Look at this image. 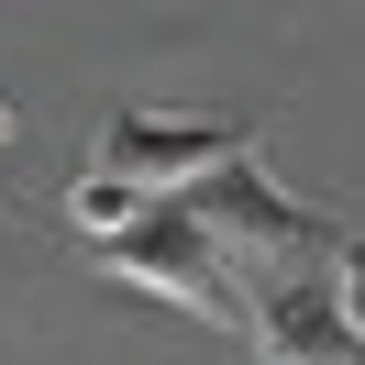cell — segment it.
Listing matches in <instances>:
<instances>
[{"label":"cell","instance_id":"cell-1","mask_svg":"<svg viewBox=\"0 0 365 365\" xmlns=\"http://www.w3.org/2000/svg\"><path fill=\"white\" fill-rule=\"evenodd\" d=\"M100 255H111V277H133L144 299H178V310H200V321H244V299H232V244L200 222V200H144Z\"/></svg>","mask_w":365,"mask_h":365},{"label":"cell","instance_id":"cell-2","mask_svg":"<svg viewBox=\"0 0 365 365\" xmlns=\"http://www.w3.org/2000/svg\"><path fill=\"white\" fill-rule=\"evenodd\" d=\"M188 200H200V222L222 232L232 255H255V266H332V244H343L310 200H288L277 178H255V155H222L210 178H188Z\"/></svg>","mask_w":365,"mask_h":365},{"label":"cell","instance_id":"cell-3","mask_svg":"<svg viewBox=\"0 0 365 365\" xmlns=\"http://www.w3.org/2000/svg\"><path fill=\"white\" fill-rule=\"evenodd\" d=\"M222 155H255V122H244V111H222V122L111 111V122H100V166H122L133 188H188V178H210Z\"/></svg>","mask_w":365,"mask_h":365},{"label":"cell","instance_id":"cell-4","mask_svg":"<svg viewBox=\"0 0 365 365\" xmlns=\"http://www.w3.org/2000/svg\"><path fill=\"white\" fill-rule=\"evenodd\" d=\"M244 332L277 365H354L365 354V332H354V310H343L332 277H277V266H266V299L244 310Z\"/></svg>","mask_w":365,"mask_h":365},{"label":"cell","instance_id":"cell-5","mask_svg":"<svg viewBox=\"0 0 365 365\" xmlns=\"http://www.w3.org/2000/svg\"><path fill=\"white\" fill-rule=\"evenodd\" d=\"M133 210H144V188H133V178H122V166H100V155H89V166H78V188H67V222H78V232H89V244H111V232H122V222H133Z\"/></svg>","mask_w":365,"mask_h":365},{"label":"cell","instance_id":"cell-6","mask_svg":"<svg viewBox=\"0 0 365 365\" xmlns=\"http://www.w3.org/2000/svg\"><path fill=\"white\" fill-rule=\"evenodd\" d=\"M332 288H343V310H354V332H365V232L332 244Z\"/></svg>","mask_w":365,"mask_h":365},{"label":"cell","instance_id":"cell-7","mask_svg":"<svg viewBox=\"0 0 365 365\" xmlns=\"http://www.w3.org/2000/svg\"><path fill=\"white\" fill-rule=\"evenodd\" d=\"M0 144H11V100H0Z\"/></svg>","mask_w":365,"mask_h":365}]
</instances>
